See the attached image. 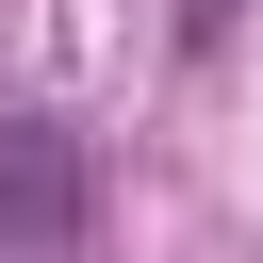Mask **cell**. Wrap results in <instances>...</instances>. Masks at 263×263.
Wrapping results in <instances>:
<instances>
[{"label": "cell", "mask_w": 263, "mask_h": 263, "mask_svg": "<svg viewBox=\"0 0 263 263\" xmlns=\"http://www.w3.org/2000/svg\"><path fill=\"white\" fill-rule=\"evenodd\" d=\"M66 247H82V132L0 115V263H66Z\"/></svg>", "instance_id": "6da1fadb"}, {"label": "cell", "mask_w": 263, "mask_h": 263, "mask_svg": "<svg viewBox=\"0 0 263 263\" xmlns=\"http://www.w3.org/2000/svg\"><path fill=\"white\" fill-rule=\"evenodd\" d=\"M230 16H247V0H181V33H197V49H214V33H230Z\"/></svg>", "instance_id": "7a4b0ae2"}]
</instances>
